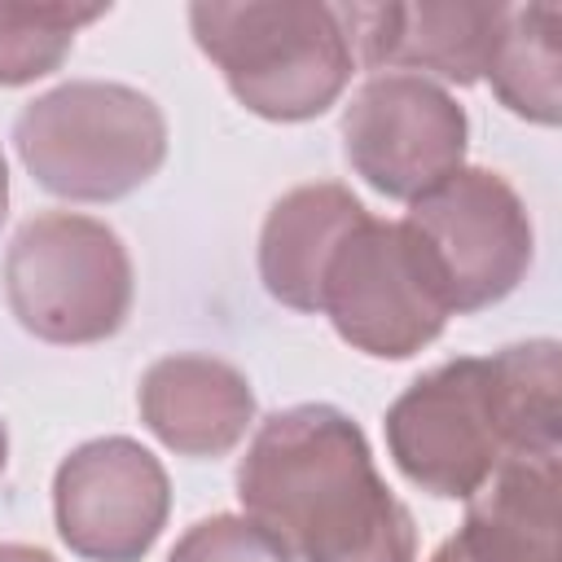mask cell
I'll use <instances>...</instances> for the list:
<instances>
[{
	"label": "cell",
	"mask_w": 562,
	"mask_h": 562,
	"mask_svg": "<svg viewBox=\"0 0 562 562\" xmlns=\"http://www.w3.org/2000/svg\"><path fill=\"white\" fill-rule=\"evenodd\" d=\"M237 501L294 562H413L417 522L373 465L364 430L334 404L259 422Z\"/></svg>",
	"instance_id": "1"
},
{
	"label": "cell",
	"mask_w": 562,
	"mask_h": 562,
	"mask_svg": "<svg viewBox=\"0 0 562 562\" xmlns=\"http://www.w3.org/2000/svg\"><path fill=\"white\" fill-rule=\"evenodd\" d=\"M558 391L562 369L553 338L443 360L386 408V452L413 487L470 501L505 457L562 452Z\"/></svg>",
	"instance_id": "2"
},
{
	"label": "cell",
	"mask_w": 562,
	"mask_h": 562,
	"mask_svg": "<svg viewBox=\"0 0 562 562\" xmlns=\"http://www.w3.org/2000/svg\"><path fill=\"white\" fill-rule=\"evenodd\" d=\"M189 26L228 92L272 123L325 114L356 70L342 13L325 0H198Z\"/></svg>",
	"instance_id": "3"
},
{
	"label": "cell",
	"mask_w": 562,
	"mask_h": 562,
	"mask_svg": "<svg viewBox=\"0 0 562 562\" xmlns=\"http://www.w3.org/2000/svg\"><path fill=\"white\" fill-rule=\"evenodd\" d=\"M13 149L53 198L119 202L162 167L167 119L140 88L70 79L22 105Z\"/></svg>",
	"instance_id": "4"
},
{
	"label": "cell",
	"mask_w": 562,
	"mask_h": 562,
	"mask_svg": "<svg viewBox=\"0 0 562 562\" xmlns=\"http://www.w3.org/2000/svg\"><path fill=\"white\" fill-rule=\"evenodd\" d=\"M132 255L123 237L75 211L31 215L4 250V299L18 325L57 347L105 342L132 312Z\"/></svg>",
	"instance_id": "5"
},
{
	"label": "cell",
	"mask_w": 562,
	"mask_h": 562,
	"mask_svg": "<svg viewBox=\"0 0 562 562\" xmlns=\"http://www.w3.org/2000/svg\"><path fill=\"white\" fill-rule=\"evenodd\" d=\"M404 228L422 246L448 316L509 299L536 259V228L518 189L487 167H461L408 202Z\"/></svg>",
	"instance_id": "6"
},
{
	"label": "cell",
	"mask_w": 562,
	"mask_h": 562,
	"mask_svg": "<svg viewBox=\"0 0 562 562\" xmlns=\"http://www.w3.org/2000/svg\"><path fill=\"white\" fill-rule=\"evenodd\" d=\"M321 316L373 360H408L448 325L439 281L404 220L373 215L338 241L321 281Z\"/></svg>",
	"instance_id": "7"
},
{
	"label": "cell",
	"mask_w": 562,
	"mask_h": 562,
	"mask_svg": "<svg viewBox=\"0 0 562 562\" xmlns=\"http://www.w3.org/2000/svg\"><path fill=\"white\" fill-rule=\"evenodd\" d=\"M470 119L457 97L422 75H373L342 110L351 171L395 202H417L465 167Z\"/></svg>",
	"instance_id": "8"
},
{
	"label": "cell",
	"mask_w": 562,
	"mask_h": 562,
	"mask_svg": "<svg viewBox=\"0 0 562 562\" xmlns=\"http://www.w3.org/2000/svg\"><path fill=\"white\" fill-rule=\"evenodd\" d=\"M167 514V470L127 435L79 443L53 474L57 536L83 562H140L162 536Z\"/></svg>",
	"instance_id": "9"
},
{
	"label": "cell",
	"mask_w": 562,
	"mask_h": 562,
	"mask_svg": "<svg viewBox=\"0 0 562 562\" xmlns=\"http://www.w3.org/2000/svg\"><path fill=\"white\" fill-rule=\"evenodd\" d=\"M351 57L378 75L422 70L470 88L487 70L505 4L487 0H413V4H338Z\"/></svg>",
	"instance_id": "10"
},
{
	"label": "cell",
	"mask_w": 562,
	"mask_h": 562,
	"mask_svg": "<svg viewBox=\"0 0 562 562\" xmlns=\"http://www.w3.org/2000/svg\"><path fill=\"white\" fill-rule=\"evenodd\" d=\"M562 452H514L465 501V522L430 562H562Z\"/></svg>",
	"instance_id": "11"
},
{
	"label": "cell",
	"mask_w": 562,
	"mask_h": 562,
	"mask_svg": "<svg viewBox=\"0 0 562 562\" xmlns=\"http://www.w3.org/2000/svg\"><path fill=\"white\" fill-rule=\"evenodd\" d=\"M136 408L145 430L176 457H228L255 426L246 373L220 356L176 351L145 369Z\"/></svg>",
	"instance_id": "12"
},
{
	"label": "cell",
	"mask_w": 562,
	"mask_h": 562,
	"mask_svg": "<svg viewBox=\"0 0 562 562\" xmlns=\"http://www.w3.org/2000/svg\"><path fill=\"white\" fill-rule=\"evenodd\" d=\"M364 202L338 184L316 180L281 193L259 228V281L290 312H321V281L338 241L364 220Z\"/></svg>",
	"instance_id": "13"
},
{
	"label": "cell",
	"mask_w": 562,
	"mask_h": 562,
	"mask_svg": "<svg viewBox=\"0 0 562 562\" xmlns=\"http://www.w3.org/2000/svg\"><path fill=\"white\" fill-rule=\"evenodd\" d=\"M483 75L509 114L553 127L562 119V9L505 4Z\"/></svg>",
	"instance_id": "14"
},
{
	"label": "cell",
	"mask_w": 562,
	"mask_h": 562,
	"mask_svg": "<svg viewBox=\"0 0 562 562\" xmlns=\"http://www.w3.org/2000/svg\"><path fill=\"white\" fill-rule=\"evenodd\" d=\"M110 4H61V0H0V88H22L53 75L79 26L105 18Z\"/></svg>",
	"instance_id": "15"
},
{
	"label": "cell",
	"mask_w": 562,
	"mask_h": 562,
	"mask_svg": "<svg viewBox=\"0 0 562 562\" xmlns=\"http://www.w3.org/2000/svg\"><path fill=\"white\" fill-rule=\"evenodd\" d=\"M167 562H294V558L246 514H211L176 540Z\"/></svg>",
	"instance_id": "16"
},
{
	"label": "cell",
	"mask_w": 562,
	"mask_h": 562,
	"mask_svg": "<svg viewBox=\"0 0 562 562\" xmlns=\"http://www.w3.org/2000/svg\"><path fill=\"white\" fill-rule=\"evenodd\" d=\"M0 562H57V558L35 544H0Z\"/></svg>",
	"instance_id": "17"
},
{
	"label": "cell",
	"mask_w": 562,
	"mask_h": 562,
	"mask_svg": "<svg viewBox=\"0 0 562 562\" xmlns=\"http://www.w3.org/2000/svg\"><path fill=\"white\" fill-rule=\"evenodd\" d=\"M9 215V162H4V149H0V224Z\"/></svg>",
	"instance_id": "18"
},
{
	"label": "cell",
	"mask_w": 562,
	"mask_h": 562,
	"mask_svg": "<svg viewBox=\"0 0 562 562\" xmlns=\"http://www.w3.org/2000/svg\"><path fill=\"white\" fill-rule=\"evenodd\" d=\"M4 461H9V430H4V422H0V474H4Z\"/></svg>",
	"instance_id": "19"
}]
</instances>
